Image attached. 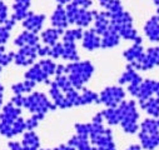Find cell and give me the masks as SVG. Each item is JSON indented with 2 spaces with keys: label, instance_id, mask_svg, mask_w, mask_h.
<instances>
[{
  "label": "cell",
  "instance_id": "50",
  "mask_svg": "<svg viewBox=\"0 0 159 150\" xmlns=\"http://www.w3.org/2000/svg\"><path fill=\"white\" fill-rule=\"evenodd\" d=\"M4 98V86L0 84V99H3Z\"/></svg>",
  "mask_w": 159,
  "mask_h": 150
},
{
  "label": "cell",
  "instance_id": "31",
  "mask_svg": "<svg viewBox=\"0 0 159 150\" xmlns=\"http://www.w3.org/2000/svg\"><path fill=\"white\" fill-rule=\"evenodd\" d=\"M35 83L34 82H30V80H24V82H19V83H15L11 85V90L14 93V95H24L26 93H31L35 88Z\"/></svg>",
  "mask_w": 159,
  "mask_h": 150
},
{
  "label": "cell",
  "instance_id": "32",
  "mask_svg": "<svg viewBox=\"0 0 159 150\" xmlns=\"http://www.w3.org/2000/svg\"><path fill=\"white\" fill-rule=\"evenodd\" d=\"M84 30L82 28H74L64 30L63 36V43H76L78 40H82Z\"/></svg>",
  "mask_w": 159,
  "mask_h": 150
},
{
  "label": "cell",
  "instance_id": "36",
  "mask_svg": "<svg viewBox=\"0 0 159 150\" xmlns=\"http://www.w3.org/2000/svg\"><path fill=\"white\" fill-rule=\"evenodd\" d=\"M26 131V125H25V119H23V117L18 118L13 125H11V135L13 138L19 135V134H24Z\"/></svg>",
  "mask_w": 159,
  "mask_h": 150
},
{
  "label": "cell",
  "instance_id": "1",
  "mask_svg": "<svg viewBox=\"0 0 159 150\" xmlns=\"http://www.w3.org/2000/svg\"><path fill=\"white\" fill-rule=\"evenodd\" d=\"M94 65L89 60H79L73 61L65 65V75L73 88L76 90H82L84 85L90 80L94 74Z\"/></svg>",
  "mask_w": 159,
  "mask_h": 150
},
{
  "label": "cell",
  "instance_id": "53",
  "mask_svg": "<svg viewBox=\"0 0 159 150\" xmlns=\"http://www.w3.org/2000/svg\"><path fill=\"white\" fill-rule=\"evenodd\" d=\"M39 150H40V149H39ZM42 150H57V148L55 149H42Z\"/></svg>",
  "mask_w": 159,
  "mask_h": 150
},
{
  "label": "cell",
  "instance_id": "24",
  "mask_svg": "<svg viewBox=\"0 0 159 150\" xmlns=\"http://www.w3.org/2000/svg\"><path fill=\"white\" fill-rule=\"evenodd\" d=\"M95 13H97V10H89V9H80L79 8V10L76 13V16H75V20H74V24L78 28H82V29L89 26L94 20Z\"/></svg>",
  "mask_w": 159,
  "mask_h": 150
},
{
  "label": "cell",
  "instance_id": "11",
  "mask_svg": "<svg viewBox=\"0 0 159 150\" xmlns=\"http://www.w3.org/2000/svg\"><path fill=\"white\" fill-rule=\"evenodd\" d=\"M24 77L26 80L34 82L35 84L38 83H45V84H50V77L43 70V68L39 65V63H34L24 74Z\"/></svg>",
  "mask_w": 159,
  "mask_h": 150
},
{
  "label": "cell",
  "instance_id": "39",
  "mask_svg": "<svg viewBox=\"0 0 159 150\" xmlns=\"http://www.w3.org/2000/svg\"><path fill=\"white\" fill-rule=\"evenodd\" d=\"M8 19H9V9H8V5L3 2V0H0V25H4Z\"/></svg>",
  "mask_w": 159,
  "mask_h": 150
},
{
  "label": "cell",
  "instance_id": "21",
  "mask_svg": "<svg viewBox=\"0 0 159 150\" xmlns=\"http://www.w3.org/2000/svg\"><path fill=\"white\" fill-rule=\"evenodd\" d=\"M49 95H50L54 105L57 106V109L58 108L59 109H69V105H68L64 93L57 86V84L54 82H50V84H49Z\"/></svg>",
  "mask_w": 159,
  "mask_h": 150
},
{
  "label": "cell",
  "instance_id": "37",
  "mask_svg": "<svg viewBox=\"0 0 159 150\" xmlns=\"http://www.w3.org/2000/svg\"><path fill=\"white\" fill-rule=\"evenodd\" d=\"M44 118H45L44 114H33L30 118H28V119L25 120L26 131H30V130H34L35 128H38L39 123H40Z\"/></svg>",
  "mask_w": 159,
  "mask_h": 150
},
{
  "label": "cell",
  "instance_id": "29",
  "mask_svg": "<svg viewBox=\"0 0 159 150\" xmlns=\"http://www.w3.org/2000/svg\"><path fill=\"white\" fill-rule=\"evenodd\" d=\"M83 91L79 94V101H78V106H82V105H89V104H99V94L83 88Z\"/></svg>",
  "mask_w": 159,
  "mask_h": 150
},
{
  "label": "cell",
  "instance_id": "16",
  "mask_svg": "<svg viewBox=\"0 0 159 150\" xmlns=\"http://www.w3.org/2000/svg\"><path fill=\"white\" fill-rule=\"evenodd\" d=\"M14 44L18 48H23V46H36L40 44V38L38 34L30 33L28 30L21 31L14 40Z\"/></svg>",
  "mask_w": 159,
  "mask_h": 150
},
{
  "label": "cell",
  "instance_id": "13",
  "mask_svg": "<svg viewBox=\"0 0 159 150\" xmlns=\"http://www.w3.org/2000/svg\"><path fill=\"white\" fill-rule=\"evenodd\" d=\"M120 36V39L124 40H130L134 44H142L143 39L142 36L138 34L137 29L133 26V24H125V25H120L118 28H113Z\"/></svg>",
  "mask_w": 159,
  "mask_h": 150
},
{
  "label": "cell",
  "instance_id": "26",
  "mask_svg": "<svg viewBox=\"0 0 159 150\" xmlns=\"http://www.w3.org/2000/svg\"><path fill=\"white\" fill-rule=\"evenodd\" d=\"M69 145L74 146L76 150H99L98 148L93 146L89 141V138L88 136H84V135H79V134H75L73 135L69 141H68Z\"/></svg>",
  "mask_w": 159,
  "mask_h": 150
},
{
  "label": "cell",
  "instance_id": "2",
  "mask_svg": "<svg viewBox=\"0 0 159 150\" xmlns=\"http://www.w3.org/2000/svg\"><path fill=\"white\" fill-rule=\"evenodd\" d=\"M120 123L123 131L127 134H135L139 130V111L135 100H123L118 106Z\"/></svg>",
  "mask_w": 159,
  "mask_h": 150
},
{
  "label": "cell",
  "instance_id": "30",
  "mask_svg": "<svg viewBox=\"0 0 159 150\" xmlns=\"http://www.w3.org/2000/svg\"><path fill=\"white\" fill-rule=\"evenodd\" d=\"M61 58L64 60H69L70 63L73 61H79L80 56H79L78 49L75 43H63V54Z\"/></svg>",
  "mask_w": 159,
  "mask_h": 150
},
{
  "label": "cell",
  "instance_id": "33",
  "mask_svg": "<svg viewBox=\"0 0 159 150\" xmlns=\"http://www.w3.org/2000/svg\"><path fill=\"white\" fill-rule=\"evenodd\" d=\"M102 114L104 120L109 125H119L120 123V115H119L118 108H107L105 110H102Z\"/></svg>",
  "mask_w": 159,
  "mask_h": 150
},
{
  "label": "cell",
  "instance_id": "14",
  "mask_svg": "<svg viewBox=\"0 0 159 150\" xmlns=\"http://www.w3.org/2000/svg\"><path fill=\"white\" fill-rule=\"evenodd\" d=\"M82 46L88 51H94L100 48V35H98L93 28L83 33Z\"/></svg>",
  "mask_w": 159,
  "mask_h": 150
},
{
  "label": "cell",
  "instance_id": "52",
  "mask_svg": "<svg viewBox=\"0 0 159 150\" xmlns=\"http://www.w3.org/2000/svg\"><path fill=\"white\" fill-rule=\"evenodd\" d=\"M2 108H3V99H0V110H2Z\"/></svg>",
  "mask_w": 159,
  "mask_h": 150
},
{
  "label": "cell",
  "instance_id": "41",
  "mask_svg": "<svg viewBox=\"0 0 159 150\" xmlns=\"http://www.w3.org/2000/svg\"><path fill=\"white\" fill-rule=\"evenodd\" d=\"M70 3H73L75 7L80 8V9H89L93 5L92 0H71Z\"/></svg>",
  "mask_w": 159,
  "mask_h": 150
},
{
  "label": "cell",
  "instance_id": "51",
  "mask_svg": "<svg viewBox=\"0 0 159 150\" xmlns=\"http://www.w3.org/2000/svg\"><path fill=\"white\" fill-rule=\"evenodd\" d=\"M153 3L155 4V7H157V9H159V0H153Z\"/></svg>",
  "mask_w": 159,
  "mask_h": 150
},
{
  "label": "cell",
  "instance_id": "54",
  "mask_svg": "<svg viewBox=\"0 0 159 150\" xmlns=\"http://www.w3.org/2000/svg\"><path fill=\"white\" fill-rule=\"evenodd\" d=\"M2 70H3V68H2V66H0V75H2Z\"/></svg>",
  "mask_w": 159,
  "mask_h": 150
},
{
  "label": "cell",
  "instance_id": "10",
  "mask_svg": "<svg viewBox=\"0 0 159 150\" xmlns=\"http://www.w3.org/2000/svg\"><path fill=\"white\" fill-rule=\"evenodd\" d=\"M45 19H47V16L44 14H36V13L29 11L28 15L25 16V19L21 21V24H23V28L25 30L34 33V34H38L43 29Z\"/></svg>",
  "mask_w": 159,
  "mask_h": 150
},
{
  "label": "cell",
  "instance_id": "20",
  "mask_svg": "<svg viewBox=\"0 0 159 150\" xmlns=\"http://www.w3.org/2000/svg\"><path fill=\"white\" fill-rule=\"evenodd\" d=\"M94 26H93V29L95 30V33L98 34V35H103L107 30H108V28H109V25H110V16H109V14L105 11V10H103V11H97L95 13V15H94Z\"/></svg>",
  "mask_w": 159,
  "mask_h": 150
},
{
  "label": "cell",
  "instance_id": "38",
  "mask_svg": "<svg viewBox=\"0 0 159 150\" xmlns=\"http://www.w3.org/2000/svg\"><path fill=\"white\" fill-rule=\"evenodd\" d=\"M61 54H63V43H57L54 44L53 46H50L49 49V56L50 59H59L61 58Z\"/></svg>",
  "mask_w": 159,
  "mask_h": 150
},
{
  "label": "cell",
  "instance_id": "45",
  "mask_svg": "<svg viewBox=\"0 0 159 150\" xmlns=\"http://www.w3.org/2000/svg\"><path fill=\"white\" fill-rule=\"evenodd\" d=\"M103 121H104V118H103L102 111L97 113V114L92 118V123H94V124H103Z\"/></svg>",
  "mask_w": 159,
  "mask_h": 150
},
{
  "label": "cell",
  "instance_id": "22",
  "mask_svg": "<svg viewBox=\"0 0 159 150\" xmlns=\"http://www.w3.org/2000/svg\"><path fill=\"white\" fill-rule=\"evenodd\" d=\"M144 34L152 43H159V19L155 15L145 23Z\"/></svg>",
  "mask_w": 159,
  "mask_h": 150
},
{
  "label": "cell",
  "instance_id": "40",
  "mask_svg": "<svg viewBox=\"0 0 159 150\" xmlns=\"http://www.w3.org/2000/svg\"><path fill=\"white\" fill-rule=\"evenodd\" d=\"M10 38V30L4 25H0V45H5Z\"/></svg>",
  "mask_w": 159,
  "mask_h": 150
},
{
  "label": "cell",
  "instance_id": "47",
  "mask_svg": "<svg viewBox=\"0 0 159 150\" xmlns=\"http://www.w3.org/2000/svg\"><path fill=\"white\" fill-rule=\"evenodd\" d=\"M57 150H76V149H75L74 146L69 145V144H63V145L58 146V148H57Z\"/></svg>",
  "mask_w": 159,
  "mask_h": 150
},
{
  "label": "cell",
  "instance_id": "15",
  "mask_svg": "<svg viewBox=\"0 0 159 150\" xmlns=\"http://www.w3.org/2000/svg\"><path fill=\"white\" fill-rule=\"evenodd\" d=\"M31 0H14L13 3V14L10 18L15 21H23L28 13L30 11Z\"/></svg>",
  "mask_w": 159,
  "mask_h": 150
},
{
  "label": "cell",
  "instance_id": "3",
  "mask_svg": "<svg viewBox=\"0 0 159 150\" xmlns=\"http://www.w3.org/2000/svg\"><path fill=\"white\" fill-rule=\"evenodd\" d=\"M138 138L140 146L145 150H154L159 146V128L157 119L147 118L139 125Z\"/></svg>",
  "mask_w": 159,
  "mask_h": 150
},
{
  "label": "cell",
  "instance_id": "35",
  "mask_svg": "<svg viewBox=\"0 0 159 150\" xmlns=\"http://www.w3.org/2000/svg\"><path fill=\"white\" fill-rule=\"evenodd\" d=\"M15 53L14 51H7L4 45H0V66L4 68L8 66L10 63L14 61Z\"/></svg>",
  "mask_w": 159,
  "mask_h": 150
},
{
  "label": "cell",
  "instance_id": "12",
  "mask_svg": "<svg viewBox=\"0 0 159 150\" xmlns=\"http://www.w3.org/2000/svg\"><path fill=\"white\" fill-rule=\"evenodd\" d=\"M20 117H21V108H18V106H15L14 104H11L9 101L2 108V113H0V123L13 125V123Z\"/></svg>",
  "mask_w": 159,
  "mask_h": 150
},
{
  "label": "cell",
  "instance_id": "49",
  "mask_svg": "<svg viewBox=\"0 0 159 150\" xmlns=\"http://www.w3.org/2000/svg\"><path fill=\"white\" fill-rule=\"evenodd\" d=\"M55 2H57V3L59 4V5H63V7H64V5L69 4V3L71 2V0H55Z\"/></svg>",
  "mask_w": 159,
  "mask_h": 150
},
{
  "label": "cell",
  "instance_id": "9",
  "mask_svg": "<svg viewBox=\"0 0 159 150\" xmlns=\"http://www.w3.org/2000/svg\"><path fill=\"white\" fill-rule=\"evenodd\" d=\"M40 44L36 46H23L15 53L14 63L18 66H31L38 58V49Z\"/></svg>",
  "mask_w": 159,
  "mask_h": 150
},
{
  "label": "cell",
  "instance_id": "8",
  "mask_svg": "<svg viewBox=\"0 0 159 150\" xmlns=\"http://www.w3.org/2000/svg\"><path fill=\"white\" fill-rule=\"evenodd\" d=\"M133 96L137 98L138 101L145 100L150 96L159 98V82L154 79H143V82L139 84Z\"/></svg>",
  "mask_w": 159,
  "mask_h": 150
},
{
  "label": "cell",
  "instance_id": "34",
  "mask_svg": "<svg viewBox=\"0 0 159 150\" xmlns=\"http://www.w3.org/2000/svg\"><path fill=\"white\" fill-rule=\"evenodd\" d=\"M55 84H57V86L65 94V93H68V91H70L71 89H74L73 88V85H71V83L69 82V79H68V77L65 74H63V75H55V79L53 80Z\"/></svg>",
  "mask_w": 159,
  "mask_h": 150
},
{
  "label": "cell",
  "instance_id": "18",
  "mask_svg": "<svg viewBox=\"0 0 159 150\" xmlns=\"http://www.w3.org/2000/svg\"><path fill=\"white\" fill-rule=\"evenodd\" d=\"M119 43H120V36L109 25L108 30L100 36V48H103V49L115 48L119 45Z\"/></svg>",
  "mask_w": 159,
  "mask_h": 150
},
{
  "label": "cell",
  "instance_id": "25",
  "mask_svg": "<svg viewBox=\"0 0 159 150\" xmlns=\"http://www.w3.org/2000/svg\"><path fill=\"white\" fill-rule=\"evenodd\" d=\"M63 34H64V30H61V29L48 28V29H45V30L42 31V34H40V36H39V38H40V40H42L45 45L53 46L54 44L58 43L59 38H60Z\"/></svg>",
  "mask_w": 159,
  "mask_h": 150
},
{
  "label": "cell",
  "instance_id": "7",
  "mask_svg": "<svg viewBox=\"0 0 159 150\" xmlns=\"http://www.w3.org/2000/svg\"><path fill=\"white\" fill-rule=\"evenodd\" d=\"M128 65L134 68L137 71H148L155 66H159V45L147 49V51H144V55L139 61Z\"/></svg>",
  "mask_w": 159,
  "mask_h": 150
},
{
  "label": "cell",
  "instance_id": "48",
  "mask_svg": "<svg viewBox=\"0 0 159 150\" xmlns=\"http://www.w3.org/2000/svg\"><path fill=\"white\" fill-rule=\"evenodd\" d=\"M127 150H142V146L138 145V144H133V145H130Z\"/></svg>",
  "mask_w": 159,
  "mask_h": 150
},
{
  "label": "cell",
  "instance_id": "5",
  "mask_svg": "<svg viewBox=\"0 0 159 150\" xmlns=\"http://www.w3.org/2000/svg\"><path fill=\"white\" fill-rule=\"evenodd\" d=\"M31 114H47L48 111H54L57 106L42 91H31L28 96H25L24 106Z\"/></svg>",
  "mask_w": 159,
  "mask_h": 150
},
{
  "label": "cell",
  "instance_id": "23",
  "mask_svg": "<svg viewBox=\"0 0 159 150\" xmlns=\"http://www.w3.org/2000/svg\"><path fill=\"white\" fill-rule=\"evenodd\" d=\"M139 106L147 113L150 118H159V98L157 96H150L145 100H139Z\"/></svg>",
  "mask_w": 159,
  "mask_h": 150
},
{
  "label": "cell",
  "instance_id": "17",
  "mask_svg": "<svg viewBox=\"0 0 159 150\" xmlns=\"http://www.w3.org/2000/svg\"><path fill=\"white\" fill-rule=\"evenodd\" d=\"M50 23H52L53 28L66 30V28L69 26V21H68V18H66L65 8L63 5H59L58 4V7L55 8L54 13L50 16Z\"/></svg>",
  "mask_w": 159,
  "mask_h": 150
},
{
  "label": "cell",
  "instance_id": "43",
  "mask_svg": "<svg viewBox=\"0 0 159 150\" xmlns=\"http://www.w3.org/2000/svg\"><path fill=\"white\" fill-rule=\"evenodd\" d=\"M49 49H50V46H48V45H40L39 46V49H38V56H40L42 59L43 58H48L49 56Z\"/></svg>",
  "mask_w": 159,
  "mask_h": 150
},
{
  "label": "cell",
  "instance_id": "6",
  "mask_svg": "<svg viewBox=\"0 0 159 150\" xmlns=\"http://www.w3.org/2000/svg\"><path fill=\"white\" fill-rule=\"evenodd\" d=\"M124 99L125 90L118 85L107 86L99 94V104H104L107 108H116Z\"/></svg>",
  "mask_w": 159,
  "mask_h": 150
},
{
  "label": "cell",
  "instance_id": "28",
  "mask_svg": "<svg viewBox=\"0 0 159 150\" xmlns=\"http://www.w3.org/2000/svg\"><path fill=\"white\" fill-rule=\"evenodd\" d=\"M144 48L142 44H134L132 46H129L124 53H123V56L125 58V60L128 61V64H133V63H137L139 61L143 55H144Z\"/></svg>",
  "mask_w": 159,
  "mask_h": 150
},
{
  "label": "cell",
  "instance_id": "42",
  "mask_svg": "<svg viewBox=\"0 0 159 150\" xmlns=\"http://www.w3.org/2000/svg\"><path fill=\"white\" fill-rule=\"evenodd\" d=\"M24 100H25V96L24 95H14L10 99V103L14 104L18 108H23L24 106Z\"/></svg>",
  "mask_w": 159,
  "mask_h": 150
},
{
  "label": "cell",
  "instance_id": "27",
  "mask_svg": "<svg viewBox=\"0 0 159 150\" xmlns=\"http://www.w3.org/2000/svg\"><path fill=\"white\" fill-rule=\"evenodd\" d=\"M21 145L24 150H39V148H40V139H39L38 134L34 130L25 131L23 134Z\"/></svg>",
  "mask_w": 159,
  "mask_h": 150
},
{
  "label": "cell",
  "instance_id": "44",
  "mask_svg": "<svg viewBox=\"0 0 159 150\" xmlns=\"http://www.w3.org/2000/svg\"><path fill=\"white\" fill-rule=\"evenodd\" d=\"M8 146L10 150H24L21 143H19V141H9Z\"/></svg>",
  "mask_w": 159,
  "mask_h": 150
},
{
  "label": "cell",
  "instance_id": "19",
  "mask_svg": "<svg viewBox=\"0 0 159 150\" xmlns=\"http://www.w3.org/2000/svg\"><path fill=\"white\" fill-rule=\"evenodd\" d=\"M119 84L120 85H139L142 82H143V78L140 77V74L134 69L132 68L130 65H127V69L125 71L120 75V78H119Z\"/></svg>",
  "mask_w": 159,
  "mask_h": 150
},
{
  "label": "cell",
  "instance_id": "46",
  "mask_svg": "<svg viewBox=\"0 0 159 150\" xmlns=\"http://www.w3.org/2000/svg\"><path fill=\"white\" fill-rule=\"evenodd\" d=\"M63 74H65V65H63V64H57L55 75H63Z\"/></svg>",
  "mask_w": 159,
  "mask_h": 150
},
{
  "label": "cell",
  "instance_id": "4",
  "mask_svg": "<svg viewBox=\"0 0 159 150\" xmlns=\"http://www.w3.org/2000/svg\"><path fill=\"white\" fill-rule=\"evenodd\" d=\"M89 141L93 146L99 150H116L113 138V131L109 128H105L103 124L90 123L89 130Z\"/></svg>",
  "mask_w": 159,
  "mask_h": 150
}]
</instances>
